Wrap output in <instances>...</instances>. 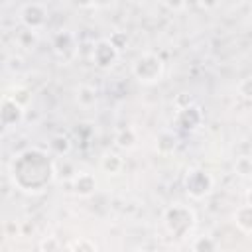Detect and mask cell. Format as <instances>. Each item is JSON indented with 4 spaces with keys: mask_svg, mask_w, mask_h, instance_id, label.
<instances>
[{
    "mask_svg": "<svg viewBox=\"0 0 252 252\" xmlns=\"http://www.w3.org/2000/svg\"><path fill=\"white\" fill-rule=\"evenodd\" d=\"M163 226L165 230L175 236V238H185L193 232V228L197 226V215L191 207L187 205H181V203H175L171 207H167L163 211Z\"/></svg>",
    "mask_w": 252,
    "mask_h": 252,
    "instance_id": "cell-1",
    "label": "cell"
},
{
    "mask_svg": "<svg viewBox=\"0 0 252 252\" xmlns=\"http://www.w3.org/2000/svg\"><path fill=\"white\" fill-rule=\"evenodd\" d=\"M165 63L156 51H144L132 61V77L140 85H156L163 79Z\"/></svg>",
    "mask_w": 252,
    "mask_h": 252,
    "instance_id": "cell-2",
    "label": "cell"
},
{
    "mask_svg": "<svg viewBox=\"0 0 252 252\" xmlns=\"http://www.w3.org/2000/svg\"><path fill=\"white\" fill-rule=\"evenodd\" d=\"M183 189L185 193L195 199V201H203L205 197H209L215 189V179L213 175L203 169V167H189L183 179Z\"/></svg>",
    "mask_w": 252,
    "mask_h": 252,
    "instance_id": "cell-3",
    "label": "cell"
},
{
    "mask_svg": "<svg viewBox=\"0 0 252 252\" xmlns=\"http://www.w3.org/2000/svg\"><path fill=\"white\" fill-rule=\"evenodd\" d=\"M20 22L26 30L41 32L47 24V6L43 2H28L20 8Z\"/></svg>",
    "mask_w": 252,
    "mask_h": 252,
    "instance_id": "cell-4",
    "label": "cell"
},
{
    "mask_svg": "<svg viewBox=\"0 0 252 252\" xmlns=\"http://www.w3.org/2000/svg\"><path fill=\"white\" fill-rule=\"evenodd\" d=\"M91 57H93V63H94L98 69L108 71V69H112V67L116 65V61H118V57H120V51L110 43L108 37H100V39L94 43Z\"/></svg>",
    "mask_w": 252,
    "mask_h": 252,
    "instance_id": "cell-5",
    "label": "cell"
},
{
    "mask_svg": "<svg viewBox=\"0 0 252 252\" xmlns=\"http://www.w3.org/2000/svg\"><path fill=\"white\" fill-rule=\"evenodd\" d=\"M24 114H26V108L20 106L14 98H10L8 94L2 96V102H0V120L6 128H12V126H20L24 122Z\"/></svg>",
    "mask_w": 252,
    "mask_h": 252,
    "instance_id": "cell-6",
    "label": "cell"
},
{
    "mask_svg": "<svg viewBox=\"0 0 252 252\" xmlns=\"http://www.w3.org/2000/svg\"><path fill=\"white\" fill-rule=\"evenodd\" d=\"M51 45H53V51H55L61 59H69V57L75 53L77 39H75V35H73L69 30H59V32L53 33Z\"/></svg>",
    "mask_w": 252,
    "mask_h": 252,
    "instance_id": "cell-7",
    "label": "cell"
},
{
    "mask_svg": "<svg viewBox=\"0 0 252 252\" xmlns=\"http://www.w3.org/2000/svg\"><path fill=\"white\" fill-rule=\"evenodd\" d=\"M71 187H73V193L77 197H91L94 191H96V179L93 173L89 171H79L73 181H71Z\"/></svg>",
    "mask_w": 252,
    "mask_h": 252,
    "instance_id": "cell-8",
    "label": "cell"
},
{
    "mask_svg": "<svg viewBox=\"0 0 252 252\" xmlns=\"http://www.w3.org/2000/svg\"><path fill=\"white\" fill-rule=\"evenodd\" d=\"M203 120V114H201V108L197 104H191L183 110H177L175 114V124L181 126L183 130H195Z\"/></svg>",
    "mask_w": 252,
    "mask_h": 252,
    "instance_id": "cell-9",
    "label": "cell"
},
{
    "mask_svg": "<svg viewBox=\"0 0 252 252\" xmlns=\"http://www.w3.org/2000/svg\"><path fill=\"white\" fill-rule=\"evenodd\" d=\"M100 169L106 173V175H118L122 169H124V158L112 150H106L102 156H100V161H98Z\"/></svg>",
    "mask_w": 252,
    "mask_h": 252,
    "instance_id": "cell-10",
    "label": "cell"
},
{
    "mask_svg": "<svg viewBox=\"0 0 252 252\" xmlns=\"http://www.w3.org/2000/svg\"><path fill=\"white\" fill-rule=\"evenodd\" d=\"M114 144H116L118 150H124V152L134 150L138 146V132H136V128L126 126V128L118 130L116 136H114Z\"/></svg>",
    "mask_w": 252,
    "mask_h": 252,
    "instance_id": "cell-11",
    "label": "cell"
},
{
    "mask_svg": "<svg viewBox=\"0 0 252 252\" xmlns=\"http://www.w3.org/2000/svg\"><path fill=\"white\" fill-rule=\"evenodd\" d=\"M177 148V136L171 130H161L156 136V152L159 156H169Z\"/></svg>",
    "mask_w": 252,
    "mask_h": 252,
    "instance_id": "cell-12",
    "label": "cell"
},
{
    "mask_svg": "<svg viewBox=\"0 0 252 252\" xmlns=\"http://www.w3.org/2000/svg\"><path fill=\"white\" fill-rule=\"evenodd\" d=\"M232 220H234V224L242 230V232H246V234H252V207L250 205H240V207H236V211L232 213Z\"/></svg>",
    "mask_w": 252,
    "mask_h": 252,
    "instance_id": "cell-13",
    "label": "cell"
},
{
    "mask_svg": "<svg viewBox=\"0 0 252 252\" xmlns=\"http://www.w3.org/2000/svg\"><path fill=\"white\" fill-rule=\"evenodd\" d=\"M75 100H77L79 106H83V108H91V106L96 104V100H98V93H96V89L91 87V85H79V87L75 89Z\"/></svg>",
    "mask_w": 252,
    "mask_h": 252,
    "instance_id": "cell-14",
    "label": "cell"
},
{
    "mask_svg": "<svg viewBox=\"0 0 252 252\" xmlns=\"http://www.w3.org/2000/svg\"><path fill=\"white\" fill-rule=\"evenodd\" d=\"M71 148H73L71 138L65 136V134H55V136L49 138V150H51L55 156H59V158H65V156L71 152Z\"/></svg>",
    "mask_w": 252,
    "mask_h": 252,
    "instance_id": "cell-15",
    "label": "cell"
},
{
    "mask_svg": "<svg viewBox=\"0 0 252 252\" xmlns=\"http://www.w3.org/2000/svg\"><path fill=\"white\" fill-rule=\"evenodd\" d=\"M191 252H217V242L209 234H199L191 240Z\"/></svg>",
    "mask_w": 252,
    "mask_h": 252,
    "instance_id": "cell-16",
    "label": "cell"
},
{
    "mask_svg": "<svg viewBox=\"0 0 252 252\" xmlns=\"http://www.w3.org/2000/svg\"><path fill=\"white\" fill-rule=\"evenodd\" d=\"M10 98H14L20 106H24V108H28V104L32 102V89H28V87H24V85H16V87H12L8 93H6Z\"/></svg>",
    "mask_w": 252,
    "mask_h": 252,
    "instance_id": "cell-17",
    "label": "cell"
},
{
    "mask_svg": "<svg viewBox=\"0 0 252 252\" xmlns=\"http://www.w3.org/2000/svg\"><path fill=\"white\" fill-rule=\"evenodd\" d=\"M69 250H71V252H98V246H96L91 238L79 236V238H75V240L69 244Z\"/></svg>",
    "mask_w": 252,
    "mask_h": 252,
    "instance_id": "cell-18",
    "label": "cell"
},
{
    "mask_svg": "<svg viewBox=\"0 0 252 252\" xmlns=\"http://www.w3.org/2000/svg\"><path fill=\"white\" fill-rule=\"evenodd\" d=\"M77 173H79V171H75L73 163L67 161L65 158H63V161H55V177H63V179H71V181H73V177H75Z\"/></svg>",
    "mask_w": 252,
    "mask_h": 252,
    "instance_id": "cell-19",
    "label": "cell"
},
{
    "mask_svg": "<svg viewBox=\"0 0 252 252\" xmlns=\"http://www.w3.org/2000/svg\"><path fill=\"white\" fill-rule=\"evenodd\" d=\"M234 171H236L240 177L252 175V158H248V156L236 158V161H234Z\"/></svg>",
    "mask_w": 252,
    "mask_h": 252,
    "instance_id": "cell-20",
    "label": "cell"
},
{
    "mask_svg": "<svg viewBox=\"0 0 252 252\" xmlns=\"http://www.w3.org/2000/svg\"><path fill=\"white\" fill-rule=\"evenodd\" d=\"M37 250L39 252H61L63 248H61L59 238H55V236H43L39 240V244H37Z\"/></svg>",
    "mask_w": 252,
    "mask_h": 252,
    "instance_id": "cell-21",
    "label": "cell"
},
{
    "mask_svg": "<svg viewBox=\"0 0 252 252\" xmlns=\"http://www.w3.org/2000/svg\"><path fill=\"white\" fill-rule=\"evenodd\" d=\"M18 43L22 45V47H26V49H32L35 43H37V32H32V30H22L20 33H18Z\"/></svg>",
    "mask_w": 252,
    "mask_h": 252,
    "instance_id": "cell-22",
    "label": "cell"
},
{
    "mask_svg": "<svg viewBox=\"0 0 252 252\" xmlns=\"http://www.w3.org/2000/svg\"><path fill=\"white\" fill-rule=\"evenodd\" d=\"M110 43L118 49V51H122L124 47H128V43H130V37H128V33L126 32H122V30H114L112 33H110Z\"/></svg>",
    "mask_w": 252,
    "mask_h": 252,
    "instance_id": "cell-23",
    "label": "cell"
},
{
    "mask_svg": "<svg viewBox=\"0 0 252 252\" xmlns=\"http://www.w3.org/2000/svg\"><path fill=\"white\" fill-rule=\"evenodd\" d=\"M238 94L244 98V100H250L252 102V77H246L238 83Z\"/></svg>",
    "mask_w": 252,
    "mask_h": 252,
    "instance_id": "cell-24",
    "label": "cell"
},
{
    "mask_svg": "<svg viewBox=\"0 0 252 252\" xmlns=\"http://www.w3.org/2000/svg\"><path fill=\"white\" fill-rule=\"evenodd\" d=\"M173 104H175V108H177V110H183V108H187V106H191V104H193V98H191V94H189V93H179V94L175 96Z\"/></svg>",
    "mask_w": 252,
    "mask_h": 252,
    "instance_id": "cell-25",
    "label": "cell"
},
{
    "mask_svg": "<svg viewBox=\"0 0 252 252\" xmlns=\"http://www.w3.org/2000/svg\"><path fill=\"white\" fill-rule=\"evenodd\" d=\"M16 232H18V224L14 226V222L8 220V222H6V234H8V236H12V234L16 236Z\"/></svg>",
    "mask_w": 252,
    "mask_h": 252,
    "instance_id": "cell-26",
    "label": "cell"
},
{
    "mask_svg": "<svg viewBox=\"0 0 252 252\" xmlns=\"http://www.w3.org/2000/svg\"><path fill=\"white\" fill-rule=\"evenodd\" d=\"M165 6H167L169 10H183L187 4H171V2H165Z\"/></svg>",
    "mask_w": 252,
    "mask_h": 252,
    "instance_id": "cell-27",
    "label": "cell"
},
{
    "mask_svg": "<svg viewBox=\"0 0 252 252\" xmlns=\"http://www.w3.org/2000/svg\"><path fill=\"white\" fill-rule=\"evenodd\" d=\"M244 199H246V205H250L252 207V187L246 191V195H244Z\"/></svg>",
    "mask_w": 252,
    "mask_h": 252,
    "instance_id": "cell-28",
    "label": "cell"
},
{
    "mask_svg": "<svg viewBox=\"0 0 252 252\" xmlns=\"http://www.w3.org/2000/svg\"><path fill=\"white\" fill-rule=\"evenodd\" d=\"M61 252H71V250H69V246H67V248H63V250H61Z\"/></svg>",
    "mask_w": 252,
    "mask_h": 252,
    "instance_id": "cell-29",
    "label": "cell"
},
{
    "mask_svg": "<svg viewBox=\"0 0 252 252\" xmlns=\"http://www.w3.org/2000/svg\"><path fill=\"white\" fill-rule=\"evenodd\" d=\"M134 252H146V250H134Z\"/></svg>",
    "mask_w": 252,
    "mask_h": 252,
    "instance_id": "cell-30",
    "label": "cell"
},
{
    "mask_svg": "<svg viewBox=\"0 0 252 252\" xmlns=\"http://www.w3.org/2000/svg\"><path fill=\"white\" fill-rule=\"evenodd\" d=\"M32 252H39V250H32Z\"/></svg>",
    "mask_w": 252,
    "mask_h": 252,
    "instance_id": "cell-31",
    "label": "cell"
}]
</instances>
